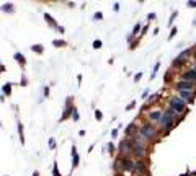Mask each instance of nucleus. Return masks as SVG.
I'll list each match as a JSON object with an SVG mask.
<instances>
[{"label":"nucleus","instance_id":"obj_1","mask_svg":"<svg viewBox=\"0 0 196 176\" xmlns=\"http://www.w3.org/2000/svg\"><path fill=\"white\" fill-rule=\"evenodd\" d=\"M139 135H142L147 142H154V140H159L160 134L150 122H144L141 127H139Z\"/></svg>","mask_w":196,"mask_h":176},{"label":"nucleus","instance_id":"obj_2","mask_svg":"<svg viewBox=\"0 0 196 176\" xmlns=\"http://www.w3.org/2000/svg\"><path fill=\"white\" fill-rule=\"evenodd\" d=\"M132 150H134V145H132V140L129 137H124V139L120 142L118 145V153H120L121 158H131Z\"/></svg>","mask_w":196,"mask_h":176},{"label":"nucleus","instance_id":"obj_3","mask_svg":"<svg viewBox=\"0 0 196 176\" xmlns=\"http://www.w3.org/2000/svg\"><path fill=\"white\" fill-rule=\"evenodd\" d=\"M169 108L175 109L177 114H186V101L180 96H173L169 99Z\"/></svg>","mask_w":196,"mask_h":176},{"label":"nucleus","instance_id":"obj_4","mask_svg":"<svg viewBox=\"0 0 196 176\" xmlns=\"http://www.w3.org/2000/svg\"><path fill=\"white\" fill-rule=\"evenodd\" d=\"M72 101L74 99L71 98V96H69L67 99H65V108H64V113H62V117L59 121H65V119H69V117H71V114H74V109H75V106L72 105Z\"/></svg>","mask_w":196,"mask_h":176},{"label":"nucleus","instance_id":"obj_5","mask_svg":"<svg viewBox=\"0 0 196 176\" xmlns=\"http://www.w3.org/2000/svg\"><path fill=\"white\" fill-rule=\"evenodd\" d=\"M175 90L177 91H188V90H191V91H195L196 90V83H191V82H185V80H180L175 83Z\"/></svg>","mask_w":196,"mask_h":176},{"label":"nucleus","instance_id":"obj_6","mask_svg":"<svg viewBox=\"0 0 196 176\" xmlns=\"http://www.w3.org/2000/svg\"><path fill=\"white\" fill-rule=\"evenodd\" d=\"M181 80L185 82H191V83H196V70L195 68H190V70H185L183 74L180 75Z\"/></svg>","mask_w":196,"mask_h":176},{"label":"nucleus","instance_id":"obj_7","mask_svg":"<svg viewBox=\"0 0 196 176\" xmlns=\"http://www.w3.org/2000/svg\"><path fill=\"white\" fill-rule=\"evenodd\" d=\"M162 116H163L162 109H154V111H149V114H147V117H149V122H150V121H152V122H157V121H159V122H160Z\"/></svg>","mask_w":196,"mask_h":176},{"label":"nucleus","instance_id":"obj_8","mask_svg":"<svg viewBox=\"0 0 196 176\" xmlns=\"http://www.w3.org/2000/svg\"><path fill=\"white\" fill-rule=\"evenodd\" d=\"M178 96H180V98H183L186 103H193L196 93L191 91V90H188V91H178Z\"/></svg>","mask_w":196,"mask_h":176},{"label":"nucleus","instance_id":"obj_9","mask_svg":"<svg viewBox=\"0 0 196 176\" xmlns=\"http://www.w3.org/2000/svg\"><path fill=\"white\" fill-rule=\"evenodd\" d=\"M136 127H137V124H136L134 121H132L131 124H128V127H126V130H124L126 137H129V139H131V137L137 135V129H136Z\"/></svg>","mask_w":196,"mask_h":176},{"label":"nucleus","instance_id":"obj_10","mask_svg":"<svg viewBox=\"0 0 196 176\" xmlns=\"http://www.w3.org/2000/svg\"><path fill=\"white\" fill-rule=\"evenodd\" d=\"M122 165H124V171H136V161L132 158H122Z\"/></svg>","mask_w":196,"mask_h":176},{"label":"nucleus","instance_id":"obj_11","mask_svg":"<svg viewBox=\"0 0 196 176\" xmlns=\"http://www.w3.org/2000/svg\"><path fill=\"white\" fill-rule=\"evenodd\" d=\"M191 56H193V51H191V49H185V51H181V52L178 54V57H177V59L181 62V64H185V62H186Z\"/></svg>","mask_w":196,"mask_h":176},{"label":"nucleus","instance_id":"obj_12","mask_svg":"<svg viewBox=\"0 0 196 176\" xmlns=\"http://www.w3.org/2000/svg\"><path fill=\"white\" fill-rule=\"evenodd\" d=\"M136 173L149 175V173H147V165H146L144 160H137V161H136Z\"/></svg>","mask_w":196,"mask_h":176},{"label":"nucleus","instance_id":"obj_13","mask_svg":"<svg viewBox=\"0 0 196 176\" xmlns=\"http://www.w3.org/2000/svg\"><path fill=\"white\" fill-rule=\"evenodd\" d=\"M79 163H80V157H79V153H77L75 145H72V166L74 168L79 166Z\"/></svg>","mask_w":196,"mask_h":176},{"label":"nucleus","instance_id":"obj_14","mask_svg":"<svg viewBox=\"0 0 196 176\" xmlns=\"http://www.w3.org/2000/svg\"><path fill=\"white\" fill-rule=\"evenodd\" d=\"M113 170L116 171H124V165H122V158L120 157V158H116V160H114V163H113Z\"/></svg>","mask_w":196,"mask_h":176},{"label":"nucleus","instance_id":"obj_15","mask_svg":"<svg viewBox=\"0 0 196 176\" xmlns=\"http://www.w3.org/2000/svg\"><path fill=\"white\" fill-rule=\"evenodd\" d=\"M13 59H15V60L18 62L20 65H22V67L26 65V59H24V56H23L22 52H15V54H13Z\"/></svg>","mask_w":196,"mask_h":176},{"label":"nucleus","instance_id":"obj_16","mask_svg":"<svg viewBox=\"0 0 196 176\" xmlns=\"http://www.w3.org/2000/svg\"><path fill=\"white\" fill-rule=\"evenodd\" d=\"M160 99V93H155V95H152L150 98H147V106H152V105H155L157 101Z\"/></svg>","mask_w":196,"mask_h":176},{"label":"nucleus","instance_id":"obj_17","mask_svg":"<svg viewBox=\"0 0 196 176\" xmlns=\"http://www.w3.org/2000/svg\"><path fill=\"white\" fill-rule=\"evenodd\" d=\"M31 51L36 52V54H43L44 52V46L43 44H33V46H31Z\"/></svg>","mask_w":196,"mask_h":176},{"label":"nucleus","instance_id":"obj_18","mask_svg":"<svg viewBox=\"0 0 196 176\" xmlns=\"http://www.w3.org/2000/svg\"><path fill=\"white\" fill-rule=\"evenodd\" d=\"M12 87H13V85L12 83H5V85H3V87H2V91H3V96H10V95H12Z\"/></svg>","mask_w":196,"mask_h":176},{"label":"nucleus","instance_id":"obj_19","mask_svg":"<svg viewBox=\"0 0 196 176\" xmlns=\"http://www.w3.org/2000/svg\"><path fill=\"white\" fill-rule=\"evenodd\" d=\"M2 10H3L5 13H13V3H12V2L3 3V5H2Z\"/></svg>","mask_w":196,"mask_h":176},{"label":"nucleus","instance_id":"obj_20","mask_svg":"<svg viewBox=\"0 0 196 176\" xmlns=\"http://www.w3.org/2000/svg\"><path fill=\"white\" fill-rule=\"evenodd\" d=\"M18 135H20V144L24 145V134H23V124L18 122Z\"/></svg>","mask_w":196,"mask_h":176},{"label":"nucleus","instance_id":"obj_21","mask_svg":"<svg viewBox=\"0 0 196 176\" xmlns=\"http://www.w3.org/2000/svg\"><path fill=\"white\" fill-rule=\"evenodd\" d=\"M52 46H54V47H64V46H67V43L62 41V39H54V41H52Z\"/></svg>","mask_w":196,"mask_h":176},{"label":"nucleus","instance_id":"obj_22","mask_svg":"<svg viewBox=\"0 0 196 176\" xmlns=\"http://www.w3.org/2000/svg\"><path fill=\"white\" fill-rule=\"evenodd\" d=\"M141 31H142V26H141V23H137V25H136L134 28H132V33H131V34H132V36L136 38V36H137L139 33H141Z\"/></svg>","mask_w":196,"mask_h":176},{"label":"nucleus","instance_id":"obj_23","mask_svg":"<svg viewBox=\"0 0 196 176\" xmlns=\"http://www.w3.org/2000/svg\"><path fill=\"white\" fill-rule=\"evenodd\" d=\"M101 46H103V43H101L100 39H95V41L92 43V47H93V49H100Z\"/></svg>","mask_w":196,"mask_h":176},{"label":"nucleus","instance_id":"obj_24","mask_svg":"<svg viewBox=\"0 0 196 176\" xmlns=\"http://www.w3.org/2000/svg\"><path fill=\"white\" fill-rule=\"evenodd\" d=\"M177 31H178V29H177V28H175V26H173V28L170 29V34H169V38H167V39H169V41H172V39H173V38L177 36Z\"/></svg>","mask_w":196,"mask_h":176},{"label":"nucleus","instance_id":"obj_25","mask_svg":"<svg viewBox=\"0 0 196 176\" xmlns=\"http://www.w3.org/2000/svg\"><path fill=\"white\" fill-rule=\"evenodd\" d=\"M72 119H74V122H79L80 121V114H79V111H77V108L74 109V114H72Z\"/></svg>","mask_w":196,"mask_h":176},{"label":"nucleus","instance_id":"obj_26","mask_svg":"<svg viewBox=\"0 0 196 176\" xmlns=\"http://www.w3.org/2000/svg\"><path fill=\"white\" fill-rule=\"evenodd\" d=\"M52 176H61V173H59L57 170V163L54 161V165H52Z\"/></svg>","mask_w":196,"mask_h":176},{"label":"nucleus","instance_id":"obj_27","mask_svg":"<svg viewBox=\"0 0 196 176\" xmlns=\"http://www.w3.org/2000/svg\"><path fill=\"white\" fill-rule=\"evenodd\" d=\"M172 72H173V68H170V70L165 74V83H169V82H172Z\"/></svg>","mask_w":196,"mask_h":176},{"label":"nucleus","instance_id":"obj_28","mask_svg":"<svg viewBox=\"0 0 196 176\" xmlns=\"http://www.w3.org/2000/svg\"><path fill=\"white\" fill-rule=\"evenodd\" d=\"M95 119H97V121H101V119H103V113H101L100 109H95Z\"/></svg>","mask_w":196,"mask_h":176},{"label":"nucleus","instance_id":"obj_29","mask_svg":"<svg viewBox=\"0 0 196 176\" xmlns=\"http://www.w3.org/2000/svg\"><path fill=\"white\" fill-rule=\"evenodd\" d=\"M108 152H110V155L114 153V144L113 142H108Z\"/></svg>","mask_w":196,"mask_h":176},{"label":"nucleus","instance_id":"obj_30","mask_svg":"<svg viewBox=\"0 0 196 176\" xmlns=\"http://www.w3.org/2000/svg\"><path fill=\"white\" fill-rule=\"evenodd\" d=\"M49 148H51V150H54V148H56V140H54V137H51V139H49Z\"/></svg>","mask_w":196,"mask_h":176},{"label":"nucleus","instance_id":"obj_31","mask_svg":"<svg viewBox=\"0 0 196 176\" xmlns=\"http://www.w3.org/2000/svg\"><path fill=\"white\" fill-rule=\"evenodd\" d=\"M175 16H177V12H173V13H172V15H170V20H169V26H172V25H173V20H175ZM172 28H173V26H172Z\"/></svg>","mask_w":196,"mask_h":176},{"label":"nucleus","instance_id":"obj_32","mask_svg":"<svg viewBox=\"0 0 196 176\" xmlns=\"http://www.w3.org/2000/svg\"><path fill=\"white\" fill-rule=\"evenodd\" d=\"M136 105H137V103H136V101H131V103H129L128 106H126V111H131L132 108H136Z\"/></svg>","mask_w":196,"mask_h":176},{"label":"nucleus","instance_id":"obj_33","mask_svg":"<svg viewBox=\"0 0 196 176\" xmlns=\"http://www.w3.org/2000/svg\"><path fill=\"white\" fill-rule=\"evenodd\" d=\"M120 129H121V126L118 127V129H113V130H111V137H113V139H116V137H118V132H120Z\"/></svg>","mask_w":196,"mask_h":176},{"label":"nucleus","instance_id":"obj_34","mask_svg":"<svg viewBox=\"0 0 196 176\" xmlns=\"http://www.w3.org/2000/svg\"><path fill=\"white\" fill-rule=\"evenodd\" d=\"M93 20H103V13H100V12H97L95 15H93Z\"/></svg>","mask_w":196,"mask_h":176},{"label":"nucleus","instance_id":"obj_35","mask_svg":"<svg viewBox=\"0 0 196 176\" xmlns=\"http://www.w3.org/2000/svg\"><path fill=\"white\" fill-rule=\"evenodd\" d=\"M141 77H142V74H141V72H137V74L134 75V82H136V83H137V82L141 80Z\"/></svg>","mask_w":196,"mask_h":176},{"label":"nucleus","instance_id":"obj_36","mask_svg":"<svg viewBox=\"0 0 196 176\" xmlns=\"http://www.w3.org/2000/svg\"><path fill=\"white\" fill-rule=\"evenodd\" d=\"M120 7H121V5H120V2H114V3H113V8H114V12H120Z\"/></svg>","mask_w":196,"mask_h":176},{"label":"nucleus","instance_id":"obj_37","mask_svg":"<svg viewBox=\"0 0 196 176\" xmlns=\"http://www.w3.org/2000/svg\"><path fill=\"white\" fill-rule=\"evenodd\" d=\"M186 7H188V8H196V2H188Z\"/></svg>","mask_w":196,"mask_h":176},{"label":"nucleus","instance_id":"obj_38","mask_svg":"<svg viewBox=\"0 0 196 176\" xmlns=\"http://www.w3.org/2000/svg\"><path fill=\"white\" fill-rule=\"evenodd\" d=\"M147 18H149V21H150V20H155V13H149Z\"/></svg>","mask_w":196,"mask_h":176},{"label":"nucleus","instance_id":"obj_39","mask_svg":"<svg viewBox=\"0 0 196 176\" xmlns=\"http://www.w3.org/2000/svg\"><path fill=\"white\" fill-rule=\"evenodd\" d=\"M43 95H44V96H46V98H48V96H49V87H46V88H44V91H43Z\"/></svg>","mask_w":196,"mask_h":176},{"label":"nucleus","instance_id":"obj_40","mask_svg":"<svg viewBox=\"0 0 196 176\" xmlns=\"http://www.w3.org/2000/svg\"><path fill=\"white\" fill-rule=\"evenodd\" d=\"M147 33V25L146 26H142V31H141V36H144V34Z\"/></svg>","mask_w":196,"mask_h":176},{"label":"nucleus","instance_id":"obj_41","mask_svg":"<svg viewBox=\"0 0 196 176\" xmlns=\"http://www.w3.org/2000/svg\"><path fill=\"white\" fill-rule=\"evenodd\" d=\"M77 83H82V75H77Z\"/></svg>","mask_w":196,"mask_h":176},{"label":"nucleus","instance_id":"obj_42","mask_svg":"<svg viewBox=\"0 0 196 176\" xmlns=\"http://www.w3.org/2000/svg\"><path fill=\"white\" fill-rule=\"evenodd\" d=\"M147 96H149V90H146V91L142 93V98H147Z\"/></svg>","mask_w":196,"mask_h":176},{"label":"nucleus","instance_id":"obj_43","mask_svg":"<svg viewBox=\"0 0 196 176\" xmlns=\"http://www.w3.org/2000/svg\"><path fill=\"white\" fill-rule=\"evenodd\" d=\"M137 44H139V41H136V43H131V49H134V47L137 46Z\"/></svg>","mask_w":196,"mask_h":176},{"label":"nucleus","instance_id":"obj_44","mask_svg":"<svg viewBox=\"0 0 196 176\" xmlns=\"http://www.w3.org/2000/svg\"><path fill=\"white\" fill-rule=\"evenodd\" d=\"M26 83H28V80H26V78L23 77V80H22V85H23V87H24V85H26Z\"/></svg>","mask_w":196,"mask_h":176},{"label":"nucleus","instance_id":"obj_45","mask_svg":"<svg viewBox=\"0 0 196 176\" xmlns=\"http://www.w3.org/2000/svg\"><path fill=\"white\" fill-rule=\"evenodd\" d=\"M33 176H39V171H33Z\"/></svg>","mask_w":196,"mask_h":176},{"label":"nucleus","instance_id":"obj_46","mask_svg":"<svg viewBox=\"0 0 196 176\" xmlns=\"http://www.w3.org/2000/svg\"><path fill=\"white\" fill-rule=\"evenodd\" d=\"M134 176H147V175H141V173H136Z\"/></svg>","mask_w":196,"mask_h":176},{"label":"nucleus","instance_id":"obj_47","mask_svg":"<svg viewBox=\"0 0 196 176\" xmlns=\"http://www.w3.org/2000/svg\"><path fill=\"white\" fill-rule=\"evenodd\" d=\"M193 57H195V59H196V51H195V52H193Z\"/></svg>","mask_w":196,"mask_h":176},{"label":"nucleus","instance_id":"obj_48","mask_svg":"<svg viewBox=\"0 0 196 176\" xmlns=\"http://www.w3.org/2000/svg\"><path fill=\"white\" fill-rule=\"evenodd\" d=\"M193 68H195V70H196V62H195V67H193Z\"/></svg>","mask_w":196,"mask_h":176},{"label":"nucleus","instance_id":"obj_49","mask_svg":"<svg viewBox=\"0 0 196 176\" xmlns=\"http://www.w3.org/2000/svg\"><path fill=\"white\" fill-rule=\"evenodd\" d=\"M3 176H5V175H3Z\"/></svg>","mask_w":196,"mask_h":176}]
</instances>
